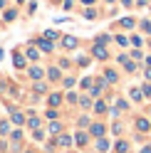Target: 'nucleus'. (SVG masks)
Here are the masks:
<instances>
[{"instance_id": "nucleus-1", "label": "nucleus", "mask_w": 151, "mask_h": 153, "mask_svg": "<svg viewBox=\"0 0 151 153\" xmlns=\"http://www.w3.org/2000/svg\"><path fill=\"white\" fill-rule=\"evenodd\" d=\"M92 54L97 57V59H107V57H109V52L104 50V45H99V42L94 45V50H92Z\"/></svg>"}, {"instance_id": "nucleus-2", "label": "nucleus", "mask_w": 151, "mask_h": 153, "mask_svg": "<svg viewBox=\"0 0 151 153\" xmlns=\"http://www.w3.org/2000/svg\"><path fill=\"white\" fill-rule=\"evenodd\" d=\"M13 64L17 67V69H22V67H25V54H22L20 50H15V52H13Z\"/></svg>"}, {"instance_id": "nucleus-3", "label": "nucleus", "mask_w": 151, "mask_h": 153, "mask_svg": "<svg viewBox=\"0 0 151 153\" xmlns=\"http://www.w3.org/2000/svg\"><path fill=\"white\" fill-rule=\"evenodd\" d=\"M62 47L64 50H74V47H77V37H72V35L62 37Z\"/></svg>"}, {"instance_id": "nucleus-4", "label": "nucleus", "mask_w": 151, "mask_h": 153, "mask_svg": "<svg viewBox=\"0 0 151 153\" xmlns=\"http://www.w3.org/2000/svg\"><path fill=\"white\" fill-rule=\"evenodd\" d=\"M114 151H117V153H129V143H126V141H117V143H114Z\"/></svg>"}, {"instance_id": "nucleus-5", "label": "nucleus", "mask_w": 151, "mask_h": 153, "mask_svg": "<svg viewBox=\"0 0 151 153\" xmlns=\"http://www.w3.org/2000/svg\"><path fill=\"white\" fill-rule=\"evenodd\" d=\"M10 116H13V123H22V121H25L22 111H17V109H10Z\"/></svg>"}, {"instance_id": "nucleus-6", "label": "nucleus", "mask_w": 151, "mask_h": 153, "mask_svg": "<svg viewBox=\"0 0 151 153\" xmlns=\"http://www.w3.org/2000/svg\"><path fill=\"white\" fill-rule=\"evenodd\" d=\"M42 74H45L42 67H30V76L32 79H42Z\"/></svg>"}, {"instance_id": "nucleus-7", "label": "nucleus", "mask_w": 151, "mask_h": 153, "mask_svg": "<svg viewBox=\"0 0 151 153\" xmlns=\"http://www.w3.org/2000/svg\"><path fill=\"white\" fill-rule=\"evenodd\" d=\"M60 104H62V94H57V91L50 94V106H60Z\"/></svg>"}, {"instance_id": "nucleus-8", "label": "nucleus", "mask_w": 151, "mask_h": 153, "mask_svg": "<svg viewBox=\"0 0 151 153\" xmlns=\"http://www.w3.org/2000/svg\"><path fill=\"white\" fill-rule=\"evenodd\" d=\"M107 148H109V143H107V138H99V141H97V153H104Z\"/></svg>"}, {"instance_id": "nucleus-9", "label": "nucleus", "mask_w": 151, "mask_h": 153, "mask_svg": "<svg viewBox=\"0 0 151 153\" xmlns=\"http://www.w3.org/2000/svg\"><path fill=\"white\" fill-rule=\"evenodd\" d=\"M92 136H104V126H102V123H94L92 126Z\"/></svg>"}, {"instance_id": "nucleus-10", "label": "nucleus", "mask_w": 151, "mask_h": 153, "mask_svg": "<svg viewBox=\"0 0 151 153\" xmlns=\"http://www.w3.org/2000/svg\"><path fill=\"white\" fill-rule=\"evenodd\" d=\"M47 76H50L52 82H57V79H60V69H57V67H50V72H47Z\"/></svg>"}, {"instance_id": "nucleus-11", "label": "nucleus", "mask_w": 151, "mask_h": 153, "mask_svg": "<svg viewBox=\"0 0 151 153\" xmlns=\"http://www.w3.org/2000/svg\"><path fill=\"white\" fill-rule=\"evenodd\" d=\"M136 128L139 131H149V121L146 119H136Z\"/></svg>"}, {"instance_id": "nucleus-12", "label": "nucleus", "mask_w": 151, "mask_h": 153, "mask_svg": "<svg viewBox=\"0 0 151 153\" xmlns=\"http://www.w3.org/2000/svg\"><path fill=\"white\" fill-rule=\"evenodd\" d=\"M74 141H77V146H84V143H87V133H77Z\"/></svg>"}, {"instance_id": "nucleus-13", "label": "nucleus", "mask_w": 151, "mask_h": 153, "mask_svg": "<svg viewBox=\"0 0 151 153\" xmlns=\"http://www.w3.org/2000/svg\"><path fill=\"white\" fill-rule=\"evenodd\" d=\"M131 99H134V101H141V99H144V91H139V89H131Z\"/></svg>"}, {"instance_id": "nucleus-14", "label": "nucleus", "mask_w": 151, "mask_h": 153, "mask_svg": "<svg viewBox=\"0 0 151 153\" xmlns=\"http://www.w3.org/2000/svg\"><path fill=\"white\" fill-rule=\"evenodd\" d=\"M119 22H121V27H126V30L134 27V20H131V17H124V20H119Z\"/></svg>"}, {"instance_id": "nucleus-15", "label": "nucleus", "mask_w": 151, "mask_h": 153, "mask_svg": "<svg viewBox=\"0 0 151 153\" xmlns=\"http://www.w3.org/2000/svg\"><path fill=\"white\" fill-rule=\"evenodd\" d=\"M104 79H107L109 84H114V82H117V72H111V69H109V72L104 74Z\"/></svg>"}, {"instance_id": "nucleus-16", "label": "nucleus", "mask_w": 151, "mask_h": 153, "mask_svg": "<svg viewBox=\"0 0 151 153\" xmlns=\"http://www.w3.org/2000/svg\"><path fill=\"white\" fill-rule=\"evenodd\" d=\"M40 50L42 52H52V45L47 42V40H40Z\"/></svg>"}, {"instance_id": "nucleus-17", "label": "nucleus", "mask_w": 151, "mask_h": 153, "mask_svg": "<svg viewBox=\"0 0 151 153\" xmlns=\"http://www.w3.org/2000/svg\"><path fill=\"white\" fill-rule=\"evenodd\" d=\"M94 111H97V114H104V111H107L104 101H97V104H94Z\"/></svg>"}, {"instance_id": "nucleus-18", "label": "nucleus", "mask_w": 151, "mask_h": 153, "mask_svg": "<svg viewBox=\"0 0 151 153\" xmlns=\"http://www.w3.org/2000/svg\"><path fill=\"white\" fill-rule=\"evenodd\" d=\"M84 17H87V20H94V17H97V10H92V7H87V10H84Z\"/></svg>"}, {"instance_id": "nucleus-19", "label": "nucleus", "mask_w": 151, "mask_h": 153, "mask_svg": "<svg viewBox=\"0 0 151 153\" xmlns=\"http://www.w3.org/2000/svg\"><path fill=\"white\" fill-rule=\"evenodd\" d=\"M27 57H30V59H37V57H40V52H37V47H30V50H27Z\"/></svg>"}, {"instance_id": "nucleus-20", "label": "nucleus", "mask_w": 151, "mask_h": 153, "mask_svg": "<svg viewBox=\"0 0 151 153\" xmlns=\"http://www.w3.org/2000/svg\"><path fill=\"white\" fill-rule=\"evenodd\" d=\"M35 91H37V94H45V91H47V87H45L42 82H37V84H35Z\"/></svg>"}, {"instance_id": "nucleus-21", "label": "nucleus", "mask_w": 151, "mask_h": 153, "mask_svg": "<svg viewBox=\"0 0 151 153\" xmlns=\"http://www.w3.org/2000/svg\"><path fill=\"white\" fill-rule=\"evenodd\" d=\"M57 143H60V146H64V148H67V146H70L72 141H70V136H60V141H57Z\"/></svg>"}, {"instance_id": "nucleus-22", "label": "nucleus", "mask_w": 151, "mask_h": 153, "mask_svg": "<svg viewBox=\"0 0 151 153\" xmlns=\"http://www.w3.org/2000/svg\"><path fill=\"white\" fill-rule=\"evenodd\" d=\"M7 131H10V123H7V121H0V133H7Z\"/></svg>"}, {"instance_id": "nucleus-23", "label": "nucleus", "mask_w": 151, "mask_h": 153, "mask_svg": "<svg viewBox=\"0 0 151 153\" xmlns=\"http://www.w3.org/2000/svg\"><path fill=\"white\" fill-rule=\"evenodd\" d=\"M117 42H119L121 47H126V45H129V40H126V37H124V35H117Z\"/></svg>"}, {"instance_id": "nucleus-24", "label": "nucleus", "mask_w": 151, "mask_h": 153, "mask_svg": "<svg viewBox=\"0 0 151 153\" xmlns=\"http://www.w3.org/2000/svg\"><path fill=\"white\" fill-rule=\"evenodd\" d=\"M131 45H136V47H141V45H144V40H141L139 35H134V37H131Z\"/></svg>"}, {"instance_id": "nucleus-25", "label": "nucleus", "mask_w": 151, "mask_h": 153, "mask_svg": "<svg viewBox=\"0 0 151 153\" xmlns=\"http://www.w3.org/2000/svg\"><path fill=\"white\" fill-rule=\"evenodd\" d=\"M141 30H144V32H149V35H151V22H149V20H144V22H141Z\"/></svg>"}, {"instance_id": "nucleus-26", "label": "nucleus", "mask_w": 151, "mask_h": 153, "mask_svg": "<svg viewBox=\"0 0 151 153\" xmlns=\"http://www.w3.org/2000/svg\"><path fill=\"white\" fill-rule=\"evenodd\" d=\"M45 37H47V40H57V32H55V30H47Z\"/></svg>"}, {"instance_id": "nucleus-27", "label": "nucleus", "mask_w": 151, "mask_h": 153, "mask_svg": "<svg viewBox=\"0 0 151 153\" xmlns=\"http://www.w3.org/2000/svg\"><path fill=\"white\" fill-rule=\"evenodd\" d=\"M124 67H126V72H136V64H134V62H126Z\"/></svg>"}, {"instance_id": "nucleus-28", "label": "nucleus", "mask_w": 151, "mask_h": 153, "mask_svg": "<svg viewBox=\"0 0 151 153\" xmlns=\"http://www.w3.org/2000/svg\"><path fill=\"white\" fill-rule=\"evenodd\" d=\"M50 131H52V133H60V131H62V126H60V123H52Z\"/></svg>"}, {"instance_id": "nucleus-29", "label": "nucleus", "mask_w": 151, "mask_h": 153, "mask_svg": "<svg viewBox=\"0 0 151 153\" xmlns=\"http://www.w3.org/2000/svg\"><path fill=\"white\" fill-rule=\"evenodd\" d=\"M64 87H67V89L74 87V79H72V76H67V79H64Z\"/></svg>"}, {"instance_id": "nucleus-30", "label": "nucleus", "mask_w": 151, "mask_h": 153, "mask_svg": "<svg viewBox=\"0 0 151 153\" xmlns=\"http://www.w3.org/2000/svg\"><path fill=\"white\" fill-rule=\"evenodd\" d=\"M5 20H15V10H7L5 13Z\"/></svg>"}, {"instance_id": "nucleus-31", "label": "nucleus", "mask_w": 151, "mask_h": 153, "mask_svg": "<svg viewBox=\"0 0 151 153\" xmlns=\"http://www.w3.org/2000/svg\"><path fill=\"white\" fill-rule=\"evenodd\" d=\"M77 62H79L82 67H87V64H89V57H79V59H77Z\"/></svg>"}, {"instance_id": "nucleus-32", "label": "nucleus", "mask_w": 151, "mask_h": 153, "mask_svg": "<svg viewBox=\"0 0 151 153\" xmlns=\"http://www.w3.org/2000/svg\"><path fill=\"white\" fill-rule=\"evenodd\" d=\"M79 104H82V106H84V109H87V106H89V104H92V101H89L87 97H82V99H79Z\"/></svg>"}, {"instance_id": "nucleus-33", "label": "nucleus", "mask_w": 151, "mask_h": 153, "mask_svg": "<svg viewBox=\"0 0 151 153\" xmlns=\"http://www.w3.org/2000/svg\"><path fill=\"white\" fill-rule=\"evenodd\" d=\"M37 126H40V121H37V119L32 116V119H30V128H37Z\"/></svg>"}, {"instance_id": "nucleus-34", "label": "nucleus", "mask_w": 151, "mask_h": 153, "mask_svg": "<svg viewBox=\"0 0 151 153\" xmlns=\"http://www.w3.org/2000/svg\"><path fill=\"white\" fill-rule=\"evenodd\" d=\"M131 57H134V59H141L144 54H141V50H134V52H131Z\"/></svg>"}, {"instance_id": "nucleus-35", "label": "nucleus", "mask_w": 151, "mask_h": 153, "mask_svg": "<svg viewBox=\"0 0 151 153\" xmlns=\"http://www.w3.org/2000/svg\"><path fill=\"white\" fill-rule=\"evenodd\" d=\"M144 97H151V84H144Z\"/></svg>"}, {"instance_id": "nucleus-36", "label": "nucleus", "mask_w": 151, "mask_h": 153, "mask_svg": "<svg viewBox=\"0 0 151 153\" xmlns=\"http://www.w3.org/2000/svg\"><path fill=\"white\" fill-rule=\"evenodd\" d=\"M141 153H151V146H146V148H144V151H141Z\"/></svg>"}, {"instance_id": "nucleus-37", "label": "nucleus", "mask_w": 151, "mask_h": 153, "mask_svg": "<svg viewBox=\"0 0 151 153\" xmlns=\"http://www.w3.org/2000/svg\"><path fill=\"white\" fill-rule=\"evenodd\" d=\"M121 3H124V5H126V7H129V5H131V0H121Z\"/></svg>"}, {"instance_id": "nucleus-38", "label": "nucleus", "mask_w": 151, "mask_h": 153, "mask_svg": "<svg viewBox=\"0 0 151 153\" xmlns=\"http://www.w3.org/2000/svg\"><path fill=\"white\" fill-rule=\"evenodd\" d=\"M146 76H149V79H151V67H149V69H146Z\"/></svg>"}, {"instance_id": "nucleus-39", "label": "nucleus", "mask_w": 151, "mask_h": 153, "mask_svg": "<svg viewBox=\"0 0 151 153\" xmlns=\"http://www.w3.org/2000/svg\"><path fill=\"white\" fill-rule=\"evenodd\" d=\"M82 3H87V5H89V3H94V0H82Z\"/></svg>"}, {"instance_id": "nucleus-40", "label": "nucleus", "mask_w": 151, "mask_h": 153, "mask_svg": "<svg viewBox=\"0 0 151 153\" xmlns=\"http://www.w3.org/2000/svg\"><path fill=\"white\" fill-rule=\"evenodd\" d=\"M3 57H5V52H3V50H0V59H3Z\"/></svg>"}, {"instance_id": "nucleus-41", "label": "nucleus", "mask_w": 151, "mask_h": 153, "mask_svg": "<svg viewBox=\"0 0 151 153\" xmlns=\"http://www.w3.org/2000/svg\"><path fill=\"white\" fill-rule=\"evenodd\" d=\"M3 3H5V0H0V7H3Z\"/></svg>"}, {"instance_id": "nucleus-42", "label": "nucleus", "mask_w": 151, "mask_h": 153, "mask_svg": "<svg viewBox=\"0 0 151 153\" xmlns=\"http://www.w3.org/2000/svg\"><path fill=\"white\" fill-rule=\"evenodd\" d=\"M17 3H25V0H17Z\"/></svg>"}, {"instance_id": "nucleus-43", "label": "nucleus", "mask_w": 151, "mask_h": 153, "mask_svg": "<svg viewBox=\"0 0 151 153\" xmlns=\"http://www.w3.org/2000/svg\"><path fill=\"white\" fill-rule=\"evenodd\" d=\"M107 3H114V0H107Z\"/></svg>"}, {"instance_id": "nucleus-44", "label": "nucleus", "mask_w": 151, "mask_h": 153, "mask_svg": "<svg viewBox=\"0 0 151 153\" xmlns=\"http://www.w3.org/2000/svg\"><path fill=\"white\" fill-rule=\"evenodd\" d=\"M30 153H32V151H30Z\"/></svg>"}]
</instances>
